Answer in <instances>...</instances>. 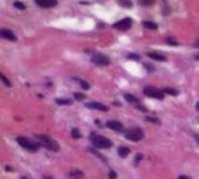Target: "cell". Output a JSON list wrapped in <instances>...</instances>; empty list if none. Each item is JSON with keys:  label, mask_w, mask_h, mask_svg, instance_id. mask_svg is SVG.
<instances>
[{"label": "cell", "mask_w": 199, "mask_h": 179, "mask_svg": "<svg viewBox=\"0 0 199 179\" xmlns=\"http://www.w3.org/2000/svg\"><path fill=\"white\" fill-rule=\"evenodd\" d=\"M35 137L37 139L39 143H40L42 146H44V148L51 150V151H60V149H61L60 144H58L54 139H51L50 136H48V135H42V134H35Z\"/></svg>", "instance_id": "cell-1"}, {"label": "cell", "mask_w": 199, "mask_h": 179, "mask_svg": "<svg viewBox=\"0 0 199 179\" xmlns=\"http://www.w3.org/2000/svg\"><path fill=\"white\" fill-rule=\"evenodd\" d=\"M90 141L92 142L93 146H96L97 148H101V149H108L112 146V141H110L105 136H100L97 134H91Z\"/></svg>", "instance_id": "cell-2"}, {"label": "cell", "mask_w": 199, "mask_h": 179, "mask_svg": "<svg viewBox=\"0 0 199 179\" xmlns=\"http://www.w3.org/2000/svg\"><path fill=\"white\" fill-rule=\"evenodd\" d=\"M16 141H18V143H19L22 148H25V149L29 150V151H37L41 146L39 142H34L32 139H27V137H23V136H19V137L16 139Z\"/></svg>", "instance_id": "cell-3"}, {"label": "cell", "mask_w": 199, "mask_h": 179, "mask_svg": "<svg viewBox=\"0 0 199 179\" xmlns=\"http://www.w3.org/2000/svg\"><path fill=\"white\" fill-rule=\"evenodd\" d=\"M125 136H126L127 139L129 141H133V142H139L141 139L145 137V133L142 129L140 128H133V129H129L125 133Z\"/></svg>", "instance_id": "cell-4"}, {"label": "cell", "mask_w": 199, "mask_h": 179, "mask_svg": "<svg viewBox=\"0 0 199 179\" xmlns=\"http://www.w3.org/2000/svg\"><path fill=\"white\" fill-rule=\"evenodd\" d=\"M143 93L146 94L147 97L154 98V99L162 100L164 98V93H163V91H161V90H159V88H156V87H154V86H146L143 88Z\"/></svg>", "instance_id": "cell-5"}, {"label": "cell", "mask_w": 199, "mask_h": 179, "mask_svg": "<svg viewBox=\"0 0 199 179\" xmlns=\"http://www.w3.org/2000/svg\"><path fill=\"white\" fill-rule=\"evenodd\" d=\"M91 60H92V63H94L96 65H99V67H107L110 64V58L106 55H103V53H93Z\"/></svg>", "instance_id": "cell-6"}, {"label": "cell", "mask_w": 199, "mask_h": 179, "mask_svg": "<svg viewBox=\"0 0 199 179\" xmlns=\"http://www.w3.org/2000/svg\"><path fill=\"white\" fill-rule=\"evenodd\" d=\"M132 25H133L132 19H131V18H125V19L120 20L119 22L114 23V28H117V29H119V30H127V29L131 28Z\"/></svg>", "instance_id": "cell-7"}, {"label": "cell", "mask_w": 199, "mask_h": 179, "mask_svg": "<svg viewBox=\"0 0 199 179\" xmlns=\"http://www.w3.org/2000/svg\"><path fill=\"white\" fill-rule=\"evenodd\" d=\"M106 126L110 129H113L115 132H122L124 130V125L120 121H117V120H110V121H107Z\"/></svg>", "instance_id": "cell-8"}, {"label": "cell", "mask_w": 199, "mask_h": 179, "mask_svg": "<svg viewBox=\"0 0 199 179\" xmlns=\"http://www.w3.org/2000/svg\"><path fill=\"white\" fill-rule=\"evenodd\" d=\"M0 35H1V37L2 39H5L7 41H12V42H15L16 41V36H15V34L13 32H11L9 29H1L0 30Z\"/></svg>", "instance_id": "cell-9"}, {"label": "cell", "mask_w": 199, "mask_h": 179, "mask_svg": "<svg viewBox=\"0 0 199 179\" xmlns=\"http://www.w3.org/2000/svg\"><path fill=\"white\" fill-rule=\"evenodd\" d=\"M85 106L87 108H91V109H98V111H101V112H107L108 111V107L105 106L104 104H100V102H87L85 104Z\"/></svg>", "instance_id": "cell-10"}, {"label": "cell", "mask_w": 199, "mask_h": 179, "mask_svg": "<svg viewBox=\"0 0 199 179\" xmlns=\"http://www.w3.org/2000/svg\"><path fill=\"white\" fill-rule=\"evenodd\" d=\"M36 5L42 8H51L57 5L56 0H36Z\"/></svg>", "instance_id": "cell-11"}, {"label": "cell", "mask_w": 199, "mask_h": 179, "mask_svg": "<svg viewBox=\"0 0 199 179\" xmlns=\"http://www.w3.org/2000/svg\"><path fill=\"white\" fill-rule=\"evenodd\" d=\"M147 56L152 60H159V62H166V57H164L163 55H159V53H147Z\"/></svg>", "instance_id": "cell-12"}, {"label": "cell", "mask_w": 199, "mask_h": 179, "mask_svg": "<svg viewBox=\"0 0 199 179\" xmlns=\"http://www.w3.org/2000/svg\"><path fill=\"white\" fill-rule=\"evenodd\" d=\"M129 153H131V150H129L127 146H119V148H118V153H119L120 157H122V158L127 157V156L129 155Z\"/></svg>", "instance_id": "cell-13"}, {"label": "cell", "mask_w": 199, "mask_h": 179, "mask_svg": "<svg viewBox=\"0 0 199 179\" xmlns=\"http://www.w3.org/2000/svg\"><path fill=\"white\" fill-rule=\"evenodd\" d=\"M83 176H84V173L82 172L80 170H78V169H73L72 171L70 172V178L72 179H80L83 178Z\"/></svg>", "instance_id": "cell-14"}, {"label": "cell", "mask_w": 199, "mask_h": 179, "mask_svg": "<svg viewBox=\"0 0 199 179\" xmlns=\"http://www.w3.org/2000/svg\"><path fill=\"white\" fill-rule=\"evenodd\" d=\"M162 91H163L164 94H170V95H173V97L178 95V91L175 90V88H171V87H166V88H163Z\"/></svg>", "instance_id": "cell-15"}, {"label": "cell", "mask_w": 199, "mask_h": 179, "mask_svg": "<svg viewBox=\"0 0 199 179\" xmlns=\"http://www.w3.org/2000/svg\"><path fill=\"white\" fill-rule=\"evenodd\" d=\"M143 27H146L147 29H152V30L157 29V25L152 21H143Z\"/></svg>", "instance_id": "cell-16"}, {"label": "cell", "mask_w": 199, "mask_h": 179, "mask_svg": "<svg viewBox=\"0 0 199 179\" xmlns=\"http://www.w3.org/2000/svg\"><path fill=\"white\" fill-rule=\"evenodd\" d=\"M125 99H126L128 102H131V104H139L138 98H135L134 95L129 94V93H126V94H125Z\"/></svg>", "instance_id": "cell-17"}, {"label": "cell", "mask_w": 199, "mask_h": 179, "mask_svg": "<svg viewBox=\"0 0 199 179\" xmlns=\"http://www.w3.org/2000/svg\"><path fill=\"white\" fill-rule=\"evenodd\" d=\"M56 104H58V105H71L72 101L70 99H56Z\"/></svg>", "instance_id": "cell-18"}, {"label": "cell", "mask_w": 199, "mask_h": 179, "mask_svg": "<svg viewBox=\"0 0 199 179\" xmlns=\"http://www.w3.org/2000/svg\"><path fill=\"white\" fill-rule=\"evenodd\" d=\"M73 97H75V99L78 100V101H82V100H84L85 98H86V97H85V94H83V93H79V92L73 93Z\"/></svg>", "instance_id": "cell-19"}, {"label": "cell", "mask_w": 199, "mask_h": 179, "mask_svg": "<svg viewBox=\"0 0 199 179\" xmlns=\"http://www.w3.org/2000/svg\"><path fill=\"white\" fill-rule=\"evenodd\" d=\"M71 136H72L73 139H80V133H79V130H78L77 128H73L72 130H71Z\"/></svg>", "instance_id": "cell-20"}, {"label": "cell", "mask_w": 199, "mask_h": 179, "mask_svg": "<svg viewBox=\"0 0 199 179\" xmlns=\"http://www.w3.org/2000/svg\"><path fill=\"white\" fill-rule=\"evenodd\" d=\"M0 78H1V80L4 81V84H5V85H6L7 87H11V86H12V84H11V81H9V80L7 79V78H6V76H5V74H2V73H1V74H0Z\"/></svg>", "instance_id": "cell-21"}, {"label": "cell", "mask_w": 199, "mask_h": 179, "mask_svg": "<svg viewBox=\"0 0 199 179\" xmlns=\"http://www.w3.org/2000/svg\"><path fill=\"white\" fill-rule=\"evenodd\" d=\"M14 7H15V8H19V9H21V11H25V9H26L25 4H22V2H20V1H15V2H14Z\"/></svg>", "instance_id": "cell-22"}, {"label": "cell", "mask_w": 199, "mask_h": 179, "mask_svg": "<svg viewBox=\"0 0 199 179\" xmlns=\"http://www.w3.org/2000/svg\"><path fill=\"white\" fill-rule=\"evenodd\" d=\"M154 2H155L154 0H141L140 1V4L143 5V6H150V5H153Z\"/></svg>", "instance_id": "cell-23"}, {"label": "cell", "mask_w": 199, "mask_h": 179, "mask_svg": "<svg viewBox=\"0 0 199 179\" xmlns=\"http://www.w3.org/2000/svg\"><path fill=\"white\" fill-rule=\"evenodd\" d=\"M146 120L147 121H149V122H153L155 125H159L161 122H159V120L155 119V118H152V116H146Z\"/></svg>", "instance_id": "cell-24"}, {"label": "cell", "mask_w": 199, "mask_h": 179, "mask_svg": "<svg viewBox=\"0 0 199 179\" xmlns=\"http://www.w3.org/2000/svg\"><path fill=\"white\" fill-rule=\"evenodd\" d=\"M121 6H125V7H132L133 4L131 1H127V0H122V1H120L119 2Z\"/></svg>", "instance_id": "cell-25"}, {"label": "cell", "mask_w": 199, "mask_h": 179, "mask_svg": "<svg viewBox=\"0 0 199 179\" xmlns=\"http://www.w3.org/2000/svg\"><path fill=\"white\" fill-rule=\"evenodd\" d=\"M128 58H129V60H140L141 57H140L139 55H136V53H129V55H128Z\"/></svg>", "instance_id": "cell-26"}, {"label": "cell", "mask_w": 199, "mask_h": 179, "mask_svg": "<svg viewBox=\"0 0 199 179\" xmlns=\"http://www.w3.org/2000/svg\"><path fill=\"white\" fill-rule=\"evenodd\" d=\"M166 42L168 43V44H171V46H177L178 44V42L177 41H175V40H173L171 37H168L166 40Z\"/></svg>", "instance_id": "cell-27"}, {"label": "cell", "mask_w": 199, "mask_h": 179, "mask_svg": "<svg viewBox=\"0 0 199 179\" xmlns=\"http://www.w3.org/2000/svg\"><path fill=\"white\" fill-rule=\"evenodd\" d=\"M79 83L84 90H89V88H90V85H89V83H86V81H84V80H79Z\"/></svg>", "instance_id": "cell-28"}, {"label": "cell", "mask_w": 199, "mask_h": 179, "mask_svg": "<svg viewBox=\"0 0 199 179\" xmlns=\"http://www.w3.org/2000/svg\"><path fill=\"white\" fill-rule=\"evenodd\" d=\"M90 151H91V153H94V155H97L98 157H100V159H101V160H104V162H106V159H105V157H104V156H101V155H100L99 153H97L96 150H93V149H90Z\"/></svg>", "instance_id": "cell-29"}, {"label": "cell", "mask_w": 199, "mask_h": 179, "mask_svg": "<svg viewBox=\"0 0 199 179\" xmlns=\"http://www.w3.org/2000/svg\"><path fill=\"white\" fill-rule=\"evenodd\" d=\"M108 176H110V178L111 179H117V173L114 172V171H110Z\"/></svg>", "instance_id": "cell-30"}, {"label": "cell", "mask_w": 199, "mask_h": 179, "mask_svg": "<svg viewBox=\"0 0 199 179\" xmlns=\"http://www.w3.org/2000/svg\"><path fill=\"white\" fill-rule=\"evenodd\" d=\"M142 157H143V156H142V155H141V153H140V155H136V157H135V163H136V164H138V163H139L140 160H141V159H142Z\"/></svg>", "instance_id": "cell-31"}, {"label": "cell", "mask_w": 199, "mask_h": 179, "mask_svg": "<svg viewBox=\"0 0 199 179\" xmlns=\"http://www.w3.org/2000/svg\"><path fill=\"white\" fill-rule=\"evenodd\" d=\"M145 67H146L147 70H152V71L154 70V67H153V65H152V64H145Z\"/></svg>", "instance_id": "cell-32"}, {"label": "cell", "mask_w": 199, "mask_h": 179, "mask_svg": "<svg viewBox=\"0 0 199 179\" xmlns=\"http://www.w3.org/2000/svg\"><path fill=\"white\" fill-rule=\"evenodd\" d=\"M177 179H191L190 177H187V176H179Z\"/></svg>", "instance_id": "cell-33"}, {"label": "cell", "mask_w": 199, "mask_h": 179, "mask_svg": "<svg viewBox=\"0 0 199 179\" xmlns=\"http://www.w3.org/2000/svg\"><path fill=\"white\" fill-rule=\"evenodd\" d=\"M194 46H196V48H199V37L197 39V41H196V43H194Z\"/></svg>", "instance_id": "cell-34"}, {"label": "cell", "mask_w": 199, "mask_h": 179, "mask_svg": "<svg viewBox=\"0 0 199 179\" xmlns=\"http://www.w3.org/2000/svg\"><path fill=\"white\" fill-rule=\"evenodd\" d=\"M194 60H199V53H198V55H196V56H194Z\"/></svg>", "instance_id": "cell-35"}, {"label": "cell", "mask_w": 199, "mask_h": 179, "mask_svg": "<svg viewBox=\"0 0 199 179\" xmlns=\"http://www.w3.org/2000/svg\"><path fill=\"white\" fill-rule=\"evenodd\" d=\"M197 109H198V111H199V102H198V104H197Z\"/></svg>", "instance_id": "cell-36"}]
</instances>
